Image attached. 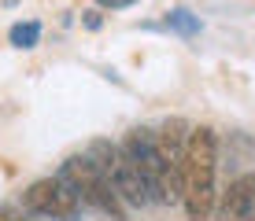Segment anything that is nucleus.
<instances>
[{"instance_id": "nucleus-1", "label": "nucleus", "mask_w": 255, "mask_h": 221, "mask_svg": "<svg viewBox=\"0 0 255 221\" xmlns=\"http://www.w3.org/2000/svg\"><path fill=\"white\" fill-rule=\"evenodd\" d=\"M218 140L215 129L196 126L189 129V147H185V177H181V207H185L189 221H207L215 214L218 188Z\"/></svg>"}, {"instance_id": "nucleus-2", "label": "nucleus", "mask_w": 255, "mask_h": 221, "mask_svg": "<svg viewBox=\"0 0 255 221\" xmlns=\"http://www.w3.org/2000/svg\"><path fill=\"white\" fill-rule=\"evenodd\" d=\"M59 177H63L70 188L78 192L82 207L100 210V214L111 218V221H126V203L119 199V192H115V184H111V177L96 170V162H93L89 155H70L67 162L59 166Z\"/></svg>"}, {"instance_id": "nucleus-3", "label": "nucleus", "mask_w": 255, "mask_h": 221, "mask_svg": "<svg viewBox=\"0 0 255 221\" xmlns=\"http://www.w3.org/2000/svg\"><path fill=\"white\" fill-rule=\"evenodd\" d=\"M22 207L41 214V218H52V221H78L82 218V199H78V192L59 173L33 181L22 192Z\"/></svg>"}, {"instance_id": "nucleus-4", "label": "nucleus", "mask_w": 255, "mask_h": 221, "mask_svg": "<svg viewBox=\"0 0 255 221\" xmlns=\"http://www.w3.org/2000/svg\"><path fill=\"white\" fill-rule=\"evenodd\" d=\"M122 151L137 162L140 177H144V188H148V199L152 203H166V166H163V155L155 147V133L137 126L126 133L122 140Z\"/></svg>"}, {"instance_id": "nucleus-5", "label": "nucleus", "mask_w": 255, "mask_h": 221, "mask_svg": "<svg viewBox=\"0 0 255 221\" xmlns=\"http://www.w3.org/2000/svg\"><path fill=\"white\" fill-rule=\"evenodd\" d=\"M155 147L166 166V203H181V177H185V147H189V122L166 118L155 133Z\"/></svg>"}, {"instance_id": "nucleus-6", "label": "nucleus", "mask_w": 255, "mask_h": 221, "mask_svg": "<svg viewBox=\"0 0 255 221\" xmlns=\"http://www.w3.org/2000/svg\"><path fill=\"white\" fill-rule=\"evenodd\" d=\"M215 207H218V221H255V173L233 177Z\"/></svg>"}, {"instance_id": "nucleus-7", "label": "nucleus", "mask_w": 255, "mask_h": 221, "mask_svg": "<svg viewBox=\"0 0 255 221\" xmlns=\"http://www.w3.org/2000/svg\"><path fill=\"white\" fill-rule=\"evenodd\" d=\"M111 184H115L119 199L126 203V207H148V188H144V177H140L137 162L129 158L126 151L119 147V158H115V170H111Z\"/></svg>"}, {"instance_id": "nucleus-8", "label": "nucleus", "mask_w": 255, "mask_h": 221, "mask_svg": "<svg viewBox=\"0 0 255 221\" xmlns=\"http://www.w3.org/2000/svg\"><path fill=\"white\" fill-rule=\"evenodd\" d=\"M163 22L170 26L174 33H181V37H196L200 33V15H192L189 7H170Z\"/></svg>"}, {"instance_id": "nucleus-9", "label": "nucleus", "mask_w": 255, "mask_h": 221, "mask_svg": "<svg viewBox=\"0 0 255 221\" xmlns=\"http://www.w3.org/2000/svg\"><path fill=\"white\" fill-rule=\"evenodd\" d=\"M7 37H11V44H15V48H22V52H26V48H37V41H41V22H37V19L15 22Z\"/></svg>"}, {"instance_id": "nucleus-10", "label": "nucleus", "mask_w": 255, "mask_h": 221, "mask_svg": "<svg viewBox=\"0 0 255 221\" xmlns=\"http://www.w3.org/2000/svg\"><path fill=\"white\" fill-rule=\"evenodd\" d=\"M82 22H85V30H100V22H104V15H100V11H96V7H93V11H85V15H82Z\"/></svg>"}, {"instance_id": "nucleus-11", "label": "nucleus", "mask_w": 255, "mask_h": 221, "mask_svg": "<svg viewBox=\"0 0 255 221\" xmlns=\"http://www.w3.org/2000/svg\"><path fill=\"white\" fill-rule=\"evenodd\" d=\"M96 4H100V7H111V11H115V7H133L137 0H96Z\"/></svg>"}, {"instance_id": "nucleus-12", "label": "nucleus", "mask_w": 255, "mask_h": 221, "mask_svg": "<svg viewBox=\"0 0 255 221\" xmlns=\"http://www.w3.org/2000/svg\"><path fill=\"white\" fill-rule=\"evenodd\" d=\"M0 221H19V218H11V214H4V210H0Z\"/></svg>"}, {"instance_id": "nucleus-13", "label": "nucleus", "mask_w": 255, "mask_h": 221, "mask_svg": "<svg viewBox=\"0 0 255 221\" xmlns=\"http://www.w3.org/2000/svg\"><path fill=\"white\" fill-rule=\"evenodd\" d=\"M4 4H19V0H4Z\"/></svg>"}]
</instances>
